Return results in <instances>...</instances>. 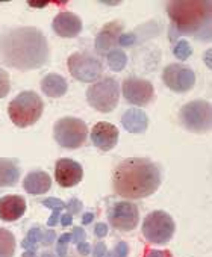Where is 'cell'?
Segmentation results:
<instances>
[{
    "instance_id": "1",
    "label": "cell",
    "mask_w": 212,
    "mask_h": 257,
    "mask_svg": "<svg viewBox=\"0 0 212 257\" xmlns=\"http://www.w3.org/2000/svg\"><path fill=\"white\" fill-rule=\"evenodd\" d=\"M49 58V41L38 28H11L0 35V62L10 68L37 70L46 65Z\"/></svg>"
},
{
    "instance_id": "2",
    "label": "cell",
    "mask_w": 212,
    "mask_h": 257,
    "mask_svg": "<svg viewBox=\"0 0 212 257\" xmlns=\"http://www.w3.org/2000/svg\"><path fill=\"white\" fill-rule=\"evenodd\" d=\"M162 182L161 168L147 158L122 161L113 173L116 194L128 200H141L153 195Z\"/></svg>"
},
{
    "instance_id": "3",
    "label": "cell",
    "mask_w": 212,
    "mask_h": 257,
    "mask_svg": "<svg viewBox=\"0 0 212 257\" xmlns=\"http://www.w3.org/2000/svg\"><path fill=\"white\" fill-rule=\"evenodd\" d=\"M167 14L171 20L170 34L179 37H192L198 41L210 40V11L212 2H168Z\"/></svg>"
},
{
    "instance_id": "4",
    "label": "cell",
    "mask_w": 212,
    "mask_h": 257,
    "mask_svg": "<svg viewBox=\"0 0 212 257\" xmlns=\"http://www.w3.org/2000/svg\"><path fill=\"white\" fill-rule=\"evenodd\" d=\"M44 112L43 98L34 91L20 92L8 106V115L17 127L34 125Z\"/></svg>"
},
{
    "instance_id": "5",
    "label": "cell",
    "mask_w": 212,
    "mask_h": 257,
    "mask_svg": "<svg viewBox=\"0 0 212 257\" xmlns=\"http://www.w3.org/2000/svg\"><path fill=\"white\" fill-rule=\"evenodd\" d=\"M86 101L101 113L113 112L120 101V85L117 79L106 76L91 83L86 89Z\"/></svg>"
},
{
    "instance_id": "6",
    "label": "cell",
    "mask_w": 212,
    "mask_h": 257,
    "mask_svg": "<svg viewBox=\"0 0 212 257\" xmlns=\"http://www.w3.org/2000/svg\"><path fill=\"white\" fill-rule=\"evenodd\" d=\"M88 137V125L76 116H64L53 124V138L62 147L76 150L82 147Z\"/></svg>"
},
{
    "instance_id": "7",
    "label": "cell",
    "mask_w": 212,
    "mask_h": 257,
    "mask_svg": "<svg viewBox=\"0 0 212 257\" xmlns=\"http://www.w3.org/2000/svg\"><path fill=\"white\" fill-rule=\"evenodd\" d=\"M174 231V219L164 210H153L143 221V234L149 243L165 245L173 239Z\"/></svg>"
},
{
    "instance_id": "8",
    "label": "cell",
    "mask_w": 212,
    "mask_h": 257,
    "mask_svg": "<svg viewBox=\"0 0 212 257\" xmlns=\"http://www.w3.org/2000/svg\"><path fill=\"white\" fill-rule=\"evenodd\" d=\"M179 119L186 131L192 134H206L212 124V107L206 100H192L182 106Z\"/></svg>"
},
{
    "instance_id": "9",
    "label": "cell",
    "mask_w": 212,
    "mask_h": 257,
    "mask_svg": "<svg viewBox=\"0 0 212 257\" xmlns=\"http://www.w3.org/2000/svg\"><path fill=\"white\" fill-rule=\"evenodd\" d=\"M70 74L83 83H94L103 74V64L98 58L88 52H76L67 59Z\"/></svg>"
},
{
    "instance_id": "10",
    "label": "cell",
    "mask_w": 212,
    "mask_h": 257,
    "mask_svg": "<svg viewBox=\"0 0 212 257\" xmlns=\"http://www.w3.org/2000/svg\"><path fill=\"white\" fill-rule=\"evenodd\" d=\"M162 82L168 89L177 94L191 91L195 85V73L183 64H170L162 71Z\"/></svg>"
},
{
    "instance_id": "11",
    "label": "cell",
    "mask_w": 212,
    "mask_h": 257,
    "mask_svg": "<svg viewBox=\"0 0 212 257\" xmlns=\"http://www.w3.org/2000/svg\"><path fill=\"white\" fill-rule=\"evenodd\" d=\"M122 92L128 103L134 106H147L155 98V88L150 80L141 77H126L122 83Z\"/></svg>"
},
{
    "instance_id": "12",
    "label": "cell",
    "mask_w": 212,
    "mask_h": 257,
    "mask_svg": "<svg viewBox=\"0 0 212 257\" xmlns=\"http://www.w3.org/2000/svg\"><path fill=\"white\" fill-rule=\"evenodd\" d=\"M108 219L110 224L119 231H132L140 222L138 206L132 201H119L111 207Z\"/></svg>"
},
{
    "instance_id": "13",
    "label": "cell",
    "mask_w": 212,
    "mask_h": 257,
    "mask_svg": "<svg viewBox=\"0 0 212 257\" xmlns=\"http://www.w3.org/2000/svg\"><path fill=\"white\" fill-rule=\"evenodd\" d=\"M123 29H125V25L119 20L106 23L95 37V44H94L95 52L101 56H106L111 50L117 49Z\"/></svg>"
},
{
    "instance_id": "14",
    "label": "cell",
    "mask_w": 212,
    "mask_h": 257,
    "mask_svg": "<svg viewBox=\"0 0 212 257\" xmlns=\"http://www.w3.org/2000/svg\"><path fill=\"white\" fill-rule=\"evenodd\" d=\"M89 138L94 147L101 152H110L119 144V128L111 122L100 121L92 127Z\"/></svg>"
},
{
    "instance_id": "15",
    "label": "cell",
    "mask_w": 212,
    "mask_h": 257,
    "mask_svg": "<svg viewBox=\"0 0 212 257\" xmlns=\"http://www.w3.org/2000/svg\"><path fill=\"white\" fill-rule=\"evenodd\" d=\"M55 179L61 188H73L83 179V168L73 159H59L55 165Z\"/></svg>"
},
{
    "instance_id": "16",
    "label": "cell",
    "mask_w": 212,
    "mask_h": 257,
    "mask_svg": "<svg viewBox=\"0 0 212 257\" xmlns=\"http://www.w3.org/2000/svg\"><path fill=\"white\" fill-rule=\"evenodd\" d=\"M52 29L61 38H76L82 32V20L70 11H62L53 19Z\"/></svg>"
},
{
    "instance_id": "17",
    "label": "cell",
    "mask_w": 212,
    "mask_h": 257,
    "mask_svg": "<svg viewBox=\"0 0 212 257\" xmlns=\"http://www.w3.org/2000/svg\"><path fill=\"white\" fill-rule=\"evenodd\" d=\"M26 212V200L22 195H5L0 198V219L14 222Z\"/></svg>"
},
{
    "instance_id": "18",
    "label": "cell",
    "mask_w": 212,
    "mask_h": 257,
    "mask_svg": "<svg viewBox=\"0 0 212 257\" xmlns=\"http://www.w3.org/2000/svg\"><path fill=\"white\" fill-rule=\"evenodd\" d=\"M23 188L31 195H43L52 188V177L46 171H31L25 180Z\"/></svg>"
},
{
    "instance_id": "19",
    "label": "cell",
    "mask_w": 212,
    "mask_h": 257,
    "mask_svg": "<svg viewBox=\"0 0 212 257\" xmlns=\"http://www.w3.org/2000/svg\"><path fill=\"white\" fill-rule=\"evenodd\" d=\"M122 124L131 134H144L149 127V116L143 109L131 107L123 113Z\"/></svg>"
},
{
    "instance_id": "20",
    "label": "cell",
    "mask_w": 212,
    "mask_h": 257,
    "mask_svg": "<svg viewBox=\"0 0 212 257\" xmlns=\"http://www.w3.org/2000/svg\"><path fill=\"white\" fill-rule=\"evenodd\" d=\"M22 168L16 159L0 158V188H13L20 180Z\"/></svg>"
},
{
    "instance_id": "21",
    "label": "cell",
    "mask_w": 212,
    "mask_h": 257,
    "mask_svg": "<svg viewBox=\"0 0 212 257\" xmlns=\"http://www.w3.org/2000/svg\"><path fill=\"white\" fill-rule=\"evenodd\" d=\"M41 91L52 97V98H58L67 94L68 91V83L65 80L64 76L56 74V73H50L46 77H43L41 80Z\"/></svg>"
},
{
    "instance_id": "22",
    "label": "cell",
    "mask_w": 212,
    "mask_h": 257,
    "mask_svg": "<svg viewBox=\"0 0 212 257\" xmlns=\"http://www.w3.org/2000/svg\"><path fill=\"white\" fill-rule=\"evenodd\" d=\"M16 236L8 228L0 227V257H14L16 254Z\"/></svg>"
},
{
    "instance_id": "23",
    "label": "cell",
    "mask_w": 212,
    "mask_h": 257,
    "mask_svg": "<svg viewBox=\"0 0 212 257\" xmlns=\"http://www.w3.org/2000/svg\"><path fill=\"white\" fill-rule=\"evenodd\" d=\"M106 61H108V65L113 71H123L125 67L128 65V55L125 53L123 49H114L111 50L108 55H106Z\"/></svg>"
},
{
    "instance_id": "24",
    "label": "cell",
    "mask_w": 212,
    "mask_h": 257,
    "mask_svg": "<svg viewBox=\"0 0 212 257\" xmlns=\"http://www.w3.org/2000/svg\"><path fill=\"white\" fill-rule=\"evenodd\" d=\"M173 53L177 59L185 61L192 55V47L189 46V43L186 40H179L173 47Z\"/></svg>"
},
{
    "instance_id": "25",
    "label": "cell",
    "mask_w": 212,
    "mask_h": 257,
    "mask_svg": "<svg viewBox=\"0 0 212 257\" xmlns=\"http://www.w3.org/2000/svg\"><path fill=\"white\" fill-rule=\"evenodd\" d=\"M71 242V234L64 233L56 239V255L58 257H65L68 252V243Z\"/></svg>"
},
{
    "instance_id": "26",
    "label": "cell",
    "mask_w": 212,
    "mask_h": 257,
    "mask_svg": "<svg viewBox=\"0 0 212 257\" xmlns=\"http://www.w3.org/2000/svg\"><path fill=\"white\" fill-rule=\"evenodd\" d=\"M11 91V79L10 73L4 68H0V100L5 98Z\"/></svg>"
},
{
    "instance_id": "27",
    "label": "cell",
    "mask_w": 212,
    "mask_h": 257,
    "mask_svg": "<svg viewBox=\"0 0 212 257\" xmlns=\"http://www.w3.org/2000/svg\"><path fill=\"white\" fill-rule=\"evenodd\" d=\"M129 255V245L125 240H120L114 245L113 249L106 251L104 257H128Z\"/></svg>"
},
{
    "instance_id": "28",
    "label": "cell",
    "mask_w": 212,
    "mask_h": 257,
    "mask_svg": "<svg viewBox=\"0 0 212 257\" xmlns=\"http://www.w3.org/2000/svg\"><path fill=\"white\" fill-rule=\"evenodd\" d=\"M43 206L52 209V210H64L65 209V201L59 200V198H55V197H50V198H46L41 201Z\"/></svg>"
},
{
    "instance_id": "29",
    "label": "cell",
    "mask_w": 212,
    "mask_h": 257,
    "mask_svg": "<svg viewBox=\"0 0 212 257\" xmlns=\"http://www.w3.org/2000/svg\"><path fill=\"white\" fill-rule=\"evenodd\" d=\"M82 207H83V204H82V201H80V200H77V198H71L68 203H65L67 213H70L71 216H73V215L80 213V212H82Z\"/></svg>"
},
{
    "instance_id": "30",
    "label": "cell",
    "mask_w": 212,
    "mask_h": 257,
    "mask_svg": "<svg viewBox=\"0 0 212 257\" xmlns=\"http://www.w3.org/2000/svg\"><path fill=\"white\" fill-rule=\"evenodd\" d=\"M138 41H137V37H135V34L132 32V34H122V37H120V40H119V46L120 47H132V46H135Z\"/></svg>"
},
{
    "instance_id": "31",
    "label": "cell",
    "mask_w": 212,
    "mask_h": 257,
    "mask_svg": "<svg viewBox=\"0 0 212 257\" xmlns=\"http://www.w3.org/2000/svg\"><path fill=\"white\" fill-rule=\"evenodd\" d=\"M41 236H43V231H41V228H40L38 225H35V227H32V228L28 231V236H26V239H28V240H31L32 243L38 245V243L41 242Z\"/></svg>"
},
{
    "instance_id": "32",
    "label": "cell",
    "mask_w": 212,
    "mask_h": 257,
    "mask_svg": "<svg viewBox=\"0 0 212 257\" xmlns=\"http://www.w3.org/2000/svg\"><path fill=\"white\" fill-rule=\"evenodd\" d=\"M70 234H71V242H74L76 245L80 242H85V239H86V233L82 227H74Z\"/></svg>"
},
{
    "instance_id": "33",
    "label": "cell",
    "mask_w": 212,
    "mask_h": 257,
    "mask_svg": "<svg viewBox=\"0 0 212 257\" xmlns=\"http://www.w3.org/2000/svg\"><path fill=\"white\" fill-rule=\"evenodd\" d=\"M55 240H56V233H55L53 230H46V231H43V236H41V243H43L44 246H49V245H52Z\"/></svg>"
},
{
    "instance_id": "34",
    "label": "cell",
    "mask_w": 212,
    "mask_h": 257,
    "mask_svg": "<svg viewBox=\"0 0 212 257\" xmlns=\"http://www.w3.org/2000/svg\"><path fill=\"white\" fill-rule=\"evenodd\" d=\"M106 251H108V248H106V245L103 242H97L94 245V248H91V254L92 257H104Z\"/></svg>"
},
{
    "instance_id": "35",
    "label": "cell",
    "mask_w": 212,
    "mask_h": 257,
    "mask_svg": "<svg viewBox=\"0 0 212 257\" xmlns=\"http://www.w3.org/2000/svg\"><path fill=\"white\" fill-rule=\"evenodd\" d=\"M108 225H106L104 222H97L95 225H94V234L98 237V239H101V237H106V234H108Z\"/></svg>"
},
{
    "instance_id": "36",
    "label": "cell",
    "mask_w": 212,
    "mask_h": 257,
    "mask_svg": "<svg viewBox=\"0 0 212 257\" xmlns=\"http://www.w3.org/2000/svg\"><path fill=\"white\" fill-rule=\"evenodd\" d=\"M146 257H173L170 251H162V249H149Z\"/></svg>"
},
{
    "instance_id": "37",
    "label": "cell",
    "mask_w": 212,
    "mask_h": 257,
    "mask_svg": "<svg viewBox=\"0 0 212 257\" xmlns=\"http://www.w3.org/2000/svg\"><path fill=\"white\" fill-rule=\"evenodd\" d=\"M61 215H62V210H53V212H52V216H50L49 221H47V225H49V227L58 225V222H59V219H61Z\"/></svg>"
},
{
    "instance_id": "38",
    "label": "cell",
    "mask_w": 212,
    "mask_h": 257,
    "mask_svg": "<svg viewBox=\"0 0 212 257\" xmlns=\"http://www.w3.org/2000/svg\"><path fill=\"white\" fill-rule=\"evenodd\" d=\"M76 246H77V251H79L82 255L91 254V245H89L88 242H80V243H77Z\"/></svg>"
},
{
    "instance_id": "39",
    "label": "cell",
    "mask_w": 212,
    "mask_h": 257,
    "mask_svg": "<svg viewBox=\"0 0 212 257\" xmlns=\"http://www.w3.org/2000/svg\"><path fill=\"white\" fill-rule=\"evenodd\" d=\"M59 224H61L62 227L71 225V224H73V216H71L70 213H62V215H61V219H59Z\"/></svg>"
},
{
    "instance_id": "40",
    "label": "cell",
    "mask_w": 212,
    "mask_h": 257,
    "mask_svg": "<svg viewBox=\"0 0 212 257\" xmlns=\"http://www.w3.org/2000/svg\"><path fill=\"white\" fill-rule=\"evenodd\" d=\"M92 219H94V213H91V212H86V213H83V215H82V224H83V225L91 224V222H92Z\"/></svg>"
},
{
    "instance_id": "41",
    "label": "cell",
    "mask_w": 212,
    "mask_h": 257,
    "mask_svg": "<svg viewBox=\"0 0 212 257\" xmlns=\"http://www.w3.org/2000/svg\"><path fill=\"white\" fill-rule=\"evenodd\" d=\"M41 257H58V255L56 254H52V252H44Z\"/></svg>"
}]
</instances>
